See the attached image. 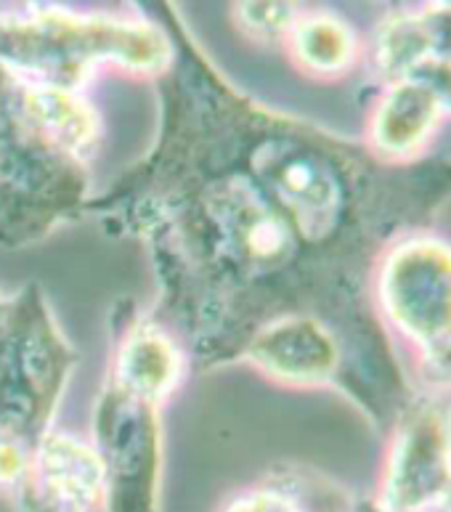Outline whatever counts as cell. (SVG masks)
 Here are the masks:
<instances>
[{
  "instance_id": "obj_10",
  "label": "cell",
  "mask_w": 451,
  "mask_h": 512,
  "mask_svg": "<svg viewBox=\"0 0 451 512\" xmlns=\"http://www.w3.org/2000/svg\"><path fill=\"white\" fill-rule=\"evenodd\" d=\"M380 85L412 80L430 62L428 38L422 27L420 6H393L364 40V59Z\"/></svg>"
},
{
  "instance_id": "obj_3",
  "label": "cell",
  "mask_w": 451,
  "mask_h": 512,
  "mask_svg": "<svg viewBox=\"0 0 451 512\" xmlns=\"http://www.w3.org/2000/svg\"><path fill=\"white\" fill-rule=\"evenodd\" d=\"M451 486V401L417 396L401 409L375 491L377 512H436Z\"/></svg>"
},
{
  "instance_id": "obj_12",
  "label": "cell",
  "mask_w": 451,
  "mask_h": 512,
  "mask_svg": "<svg viewBox=\"0 0 451 512\" xmlns=\"http://www.w3.org/2000/svg\"><path fill=\"white\" fill-rule=\"evenodd\" d=\"M32 115L64 146H83L91 141L93 120L88 107L72 99L64 88H40L30 96Z\"/></svg>"
},
{
  "instance_id": "obj_16",
  "label": "cell",
  "mask_w": 451,
  "mask_h": 512,
  "mask_svg": "<svg viewBox=\"0 0 451 512\" xmlns=\"http://www.w3.org/2000/svg\"><path fill=\"white\" fill-rule=\"evenodd\" d=\"M414 80H420L428 93L436 99L438 109L444 112L446 120H451V62H438L430 59L425 67L414 75Z\"/></svg>"
},
{
  "instance_id": "obj_8",
  "label": "cell",
  "mask_w": 451,
  "mask_h": 512,
  "mask_svg": "<svg viewBox=\"0 0 451 512\" xmlns=\"http://www.w3.org/2000/svg\"><path fill=\"white\" fill-rule=\"evenodd\" d=\"M292 62L314 80H343L364 59V40L345 16L314 8L303 11L287 38Z\"/></svg>"
},
{
  "instance_id": "obj_5",
  "label": "cell",
  "mask_w": 451,
  "mask_h": 512,
  "mask_svg": "<svg viewBox=\"0 0 451 512\" xmlns=\"http://www.w3.org/2000/svg\"><path fill=\"white\" fill-rule=\"evenodd\" d=\"M250 361L266 377L292 388L332 383L343 361L340 343L324 321L306 314L271 321L250 345Z\"/></svg>"
},
{
  "instance_id": "obj_1",
  "label": "cell",
  "mask_w": 451,
  "mask_h": 512,
  "mask_svg": "<svg viewBox=\"0 0 451 512\" xmlns=\"http://www.w3.org/2000/svg\"><path fill=\"white\" fill-rule=\"evenodd\" d=\"M0 56L24 72L48 77L51 88H64L93 62L160 69L168 62V43L144 24L40 14L0 22Z\"/></svg>"
},
{
  "instance_id": "obj_4",
  "label": "cell",
  "mask_w": 451,
  "mask_h": 512,
  "mask_svg": "<svg viewBox=\"0 0 451 512\" xmlns=\"http://www.w3.org/2000/svg\"><path fill=\"white\" fill-rule=\"evenodd\" d=\"M263 178L276 207L306 239H324L345 215L343 176L327 157L308 146H282L263 160Z\"/></svg>"
},
{
  "instance_id": "obj_13",
  "label": "cell",
  "mask_w": 451,
  "mask_h": 512,
  "mask_svg": "<svg viewBox=\"0 0 451 512\" xmlns=\"http://www.w3.org/2000/svg\"><path fill=\"white\" fill-rule=\"evenodd\" d=\"M303 11L300 0H237L239 27L260 43H287Z\"/></svg>"
},
{
  "instance_id": "obj_2",
  "label": "cell",
  "mask_w": 451,
  "mask_h": 512,
  "mask_svg": "<svg viewBox=\"0 0 451 512\" xmlns=\"http://www.w3.org/2000/svg\"><path fill=\"white\" fill-rule=\"evenodd\" d=\"M375 303L406 348L451 332V242L433 231L393 239L375 268Z\"/></svg>"
},
{
  "instance_id": "obj_6",
  "label": "cell",
  "mask_w": 451,
  "mask_h": 512,
  "mask_svg": "<svg viewBox=\"0 0 451 512\" xmlns=\"http://www.w3.org/2000/svg\"><path fill=\"white\" fill-rule=\"evenodd\" d=\"M446 117L420 80H398L380 88L367 120L372 157L393 168L425 160Z\"/></svg>"
},
{
  "instance_id": "obj_14",
  "label": "cell",
  "mask_w": 451,
  "mask_h": 512,
  "mask_svg": "<svg viewBox=\"0 0 451 512\" xmlns=\"http://www.w3.org/2000/svg\"><path fill=\"white\" fill-rule=\"evenodd\" d=\"M412 377L417 393L451 401V332L412 348Z\"/></svg>"
},
{
  "instance_id": "obj_19",
  "label": "cell",
  "mask_w": 451,
  "mask_h": 512,
  "mask_svg": "<svg viewBox=\"0 0 451 512\" xmlns=\"http://www.w3.org/2000/svg\"><path fill=\"white\" fill-rule=\"evenodd\" d=\"M438 510H451V486H449V491H446L444 502H441V507H438Z\"/></svg>"
},
{
  "instance_id": "obj_20",
  "label": "cell",
  "mask_w": 451,
  "mask_h": 512,
  "mask_svg": "<svg viewBox=\"0 0 451 512\" xmlns=\"http://www.w3.org/2000/svg\"><path fill=\"white\" fill-rule=\"evenodd\" d=\"M436 512H451V510H436Z\"/></svg>"
},
{
  "instance_id": "obj_15",
  "label": "cell",
  "mask_w": 451,
  "mask_h": 512,
  "mask_svg": "<svg viewBox=\"0 0 451 512\" xmlns=\"http://www.w3.org/2000/svg\"><path fill=\"white\" fill-rule=\"evenodd\" d=\"M420 14L425 38H428L430 59L451 62V8L420 6Z\"/></svg>"
},
{
  "instance_id": "obj_9",
  "label": "cell",
  "mask_w": 451,
  "mask_h": 512,
  "mask_svg": "<svg viewBox=\"0 0 451 512\" xmlns=\"http://www.w3.org/2000/svg\"><path fill=\"white\" fill-rule=\"evenodd\" d=\"M221 223L231 245L253 266H276L292 250L295 229L282 210L268 205L250 186H239L221 202Z\"/></svg>"
},
{
  "instance_id": "obj_11",
  "label": "cell",
  "mask_w": 451,
  "mask_h": 512,
  "mask_svg": "<svg viewBox=\"0 0 451 512\" xmlns=\"http://www.w3.org/2000/svg\"><path fill=\"white\" fill-rule=\"evenodd\" d=\"M120 385L128 396L141 401L162 398L178 377V353L168 337L144 329L125 343L117 364Z\"/></svg>"
},
{
  "instance_id": "obj_17",
  "label": "cell",
  "mask_w": 451,
  "mask_h": 512,
  "mask_svg": "<svg viewBox=\"0 0 451 512\" xmlns=\"http://www.w3.org/2000/svg\"><path fill=\"white\" fill-rule=\"evenodd\" d=\"M231 512H306L298 502H292L290 497H282L276 491H258L250 494L247 499H239L237 505L231 507Z\"/></svg>"
},
{
  "instance_id": "obj_7",
  "label": "cell",
  "mask_w": 451,
  "mask_h": 512,
  "mask_svg": "<svg viewBox=\"0 0 451 512\" xmlns=\"http://www.w3.org/2000/svg\"><path fill=\"white\" fill-rule=\"evenodd\" d=\"M24 483L27 512H93L107 499L101 457L67 436L48 438L40 446Z\"/></svg>"
},
{
  "instance_id": "obj_18",
  "label": "cell",
  "mask_w": 451,
  "mask_h": 512,
  "mask_svg": "<svg viewBox=\"0 0 451 512\" xmlns=\"http://www.w3.org/2000/svg\"><path fill=\"white\" fill-rule=\"evenodd\" d=\"M422 6H428V8H451V0H422Z\"/></svg>"
}]
</instances>
